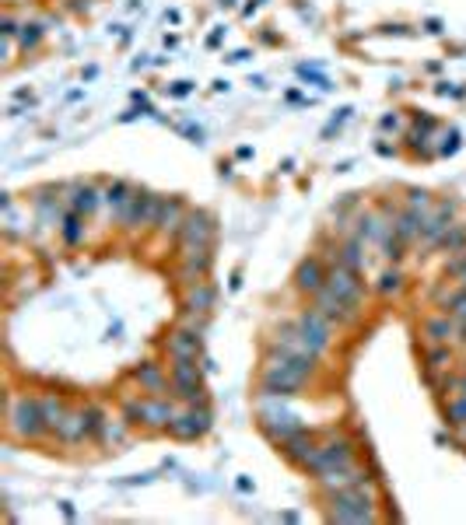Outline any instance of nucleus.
I'll return each instance as SVG.
<instances>
[{
  "instance_id": "nucleus-1",
  "label": "nucleus",
  "mask_w": 466,
  "mask_h": 525,
  "mask_svg": "<svg viewBox=\"0 0 466 525\" xmlns=\"http://www.w3.org/2000/svg\"><path fill=\"white\" fill-rule=\"evenodd\" d=\"M333 519L337 522H372L375 512H372V498L358 487H347V491H333Z\"/></svg>"
},
{
  "instance_id": "nucleus-2",
  "label": "nucleus",
  "mask_w": 466,
  "mask_h": 525,
  "mask_svg": "<svg viewBox=\"0 0 466 525\" xmlns=\"http://www.w3.org/2000/svg\"><path fill=\"white\" fill-rule=\"evenodd\" d=\"M295 326H298L302 343H305V350H309V354H323V350L330 347V319H326L319 308L302 312Z\"/></svg>"
},
{
  "instance_id": "nucleus-3",
  "label": "nucleus",
  "mask_w": 466,
  "mask_h": 525,
  "mask_svg": "<svg viewBox=\"0 0 466 525\" xmlns=\"http://www.w3.org/2000/svg\"><path fill=\"white\" fill-rule=\"evenodd\" d=\"M351 459H354V448H351V441H330V445H319L316 452H312V459L305 463V470H312L316 477H323L326 470H337V466H351Z\"/></svg>"
},
{
  "instance_id": "nucleus-4",
  "label": "nucleus",
  "mask_w": 466,
  "mask_h": 525,
  "mask_svg": "<svg viewBox=\"0 0 466 525\" xmlns=\"http://www.w3.org/2000/svg\"><path fill=\"white\" fill-rule=\"evenodd\" d=\"M11 427H14V434H21V438H35V434L46 427V420H42V403H35V399H14V403H11Z\"/></svg>"
},
{
  "instance_id": "nucleus-5",
  "label": "nucleus",
  "mask_w": 466,
  "mask_h": 525,
  "mask_svg": "<svg viewBox=\"0 0 466 525\" xmlns=\"http://www.w3.org/2000/svg\"><path fill=\"white\" fill-rule=\"evenodd\" d=\"M172 385H175V392H179L186 403H204L200 375H197V364H193V361H182V357L172 361Z\"/></svg>"
},
{
  "instance_id": "nucleus-6",
  "label": "nucleus",
  "mask_w": 466,
  "mask_h": 525,
  "mask_svg": "<svg viewBox=\"0 0 466 525\" xmlns=\"http://www.w3.org/2000/svg\"><path fill=\"white\" fill-rule=\"evenodd\" d=\"M158 197H147V193H133L130 200H126V207L116 214L126 228H137V225H147V221H154V214H158Z\"/></svg>"
},
{
  "instance_id": "nucleus-7",
  "label": "nucleus",
  "mask_w": 466,
  "mask_h": 525,
  "mask_svg": "<svg viewBox=\"0 0 466 525\" xmlns=\"http://www.w3.org/2000/svg\"><path fill=\"white\" fill-rule=\"evenodd\" d=\"M102 427V420H98V410H74V413H67V420L60 424V438L63 441H81V438H88V434H95Z\"/></svg>"
},
{
  "instance_id": "nucleus-8",
  "label": "nucleus",
  "mask_w": 466,
  "mask_h": 525,
  "mask_svg": "<svg viewBox=\"0 0 466 525\" xmlns=\"http://www.w3.org/2000/svg\"><path fill=\"white\" fill-rule=\"evenodd\" d=\"M179 232H182V246H186V253H193V249H211L214 225H211L207 214H189V218L182 221Z\"/></svg>"
},
{
  "instance_id": "nucleus-9",
  "label": "nucleus",
  "mask_w": 466,
  "mask_h": 525,
  "mask_svg": "<svg viewBox=\"0 0 466 525\" xmlns=\"http://www.w3.org/2000/svg\"><path fill=\"white\" fill-rule=\"evenodd\" d=\"M316 308H319L330 322H351L358 305H351L347 298H340V294L326 284V287H319V291H316Z\"/></svg>"
},
{
  "instance_id": "nucleus-10",
  "label": "nucleus",
  "mask_w": 466,
  "mask_h": 525,
  "mask_svg": "<svg viewBox=\"0 0 466 525\" xmlns=\"http://www.w3.org/2000/svg\"><path fill=\"white\" fill-rule=\"evenodd\" d=\"M207 427H211V410H207V406L189 410V413H175L172 424H168V431H172L175 438H197V434H204Z\"/></svg>"
},
{
  "instance_id": "nucleus-11",
  "label": "nucleus",
  "mask_w": 466,
  "mask_h": 525,
  "mask_svg": "<svg viewBox=\"0 0 466 525\" xmlns=\"http://www.w3.org/2000/svg\"><path fill=\"white\" fill-rule=\"evenodd\" d=\"M326 284L340 294V298H347L351 305H358L361 301V280H358V270H347V266H333L330 273H326Z\"/></svg>"
},
{
  "instance_id": "nucleus-12",
  "label": "nucleus",
  "mask_w": 466,
  "mask_h": 525,
  "mask_svg": "<svg viewBox=\"0 0 466 525\" xmlns=\"http://www.w3.org/2000/svg\"><path fill=\"white\" fill-rule=\"evenodd\" d=\"M200 333H204V329H197V326L172 333V336H168V354H172V361H175V357L197 361V354H200Z\"/></svg>"
},
{
  "instance_id": "nucleus-13",
  "label": "nucleus",
  "mask_w": 466,
  "mask_h": 525,
  "mask_svg": "<svg viewBox=\"0 0 466 525\" xmlns=\"http://www.w3.org/2000/svg\"><path fill=\"white\" fill-rule=\"evenodd\" d=\"M295 284H298L302 291H309V294H316L319 287H326V270H323V262L305 260L298 266V273H295Z\"/></svg>"
},
{
  "instance_id": "nucleus-14",
  "label": "nucleus",
  "mask_w": 466,
  "mask_h": 525,
  "mask_svg": "<svg viewBox=\"0 0 466 525\" xmlns=\"http://www.w3.org/2000/svg\"><path fill=\"white\" fill-rule=\"evenodd\" d=\"M365 477H361V470H354V466H337V470H326L323 477H319V484L323 487H330V491H347V487H358Z\"/></svg>"
},
{
  "instance_id": "nucleus-15",
  "label": "nucleus",
  "mask_w": 466,
  "mask_h": 525,
  "mask_svg": "<svg viewBox=\"0 0 466 525\" xmlns=\"http://www.w3.org/2000/svg\"><path fill=\"white\" fill-rule=\"evenodd\" d=\"M182 221H186V211H182V204L179 200H161L158 204V214H154V225L161 228V232H179L182 228Z\"/></svg>"
},
{
  "instance_id": "nucleus-16",
  "label": "nucleus",
  "mask_w": 466,
  "mask_h": 525,
  "mask_svg": "<svg viewBox=\"0 0 466 525\" xmlns=\"http://www.w3.org/2000/svg\"><path fill=\"white\" fill-rule=\"evenodd\" d=\"M316 448H319V445H316L305 431H298L295 438H288V441H284V456H288L291 463H302V466L312 459V452H316Z\"/></svg>"
},
{
  "instance_id": "nucleus-17",
  "label": "nucleus",
  "mask_w": 466,
  "mask_h": 525,
  "mask_svg": "<svg viewBox=\"0 0 466 525\" xmlns=\"http://www.w3.org/2000/svg\"><path fill=\"white\" fill-rule=\"evenodd\" d=\"M172 417H175V410H172L168 403H161V399H154V403H140V420L151 424V427H168Z\"/></svg>"
},
{
  "instance_id": "nucleus-18",
  "label": "nucleus",
  "mask_w": 466,
  "mask_h": 525,
  "mask_svg": "<svg viewBox=\"0 0 466 525\" xmlns=\"http://www.w3.org/2000/svg\"><path fill=\"white\" fill-rule=\"evenodd\" d=\"M42 403V420H46V427L49 431H60V424L67 420V406L56 399V396H46V399H39Z\"/></svg>"
},
{
  "instance_id": "nucleus-19",
  "label": "nucleus",
  "mask_w": 466,
  "mask_h": 525,
  "mask_svg": "<svg viewBox=\"0 0 466 525\" xmlns=\"http://www.w3.org/2000/svg\"><path fill=\"white\" fill-rule=\"evenodd\" d=\"M211 305H214V291L207 287V284H197L193 291H189V301H186V312H211Z\"/></svg>"
},
{
  "instance_id": "nucleus-20",
  "label": "nucleus",
  "mask_w": 466,
  "mask_h": 525,
  "mask_svg": "<svg viewBox=\"0 0 466 525\" xmlns=\"http://www.w3.org/2000/svg\"><path fill=\"white\" fill-rule=\"evenodd\" d=\"M337 262H340V266H347V270H361V239L347 242V246L337 253Z\"/></svg>"
},
{
  "instance_id": "nucleus-21",
  "label": "nucleus",
  "mask_w": 466,
  "mask_h": 525,
  "mask_svg": "<svg viewBox=\"0 0 466 525\" xmlns=\"http://www.w3.org/2000/svg\"><path fill=\"white\" fill-rule=\"evenodd\" d=\"M137 378H140V385H147L151 392H161V389H165V378H161V371H158V364H140V371H137Z\"/></svg>"
},
{
  "instance_id": "nucleus-22",
  "label": "nucleus",
  "mask_w": 466,
  "mask_h": 525,
  "mask_svg": "<svg viewBox=\"0 0 466 525\" xmlns=\"http://www.w3.org/2000/svg\"><path fill=\"white\" fill-rule=\"evenodd\" d=\"M130 197H133V193H130V186H126V182H116V186H109V190H105V200H109V207H112L116 214L126 207V200H130Z\"/></svg>"
},
{
  "instance_id": "nucleus-23",
  "label": "nucleus",
  "mask_w": 466,
  "mask_h": 525,
  "mask_svg": "<svg viewBox=\"0 0 466 525\" xmlns=\"http://www.w3.org/2000/svg\"><path fill=\"white\" fill-rule=\"evenodd\" d=\"M418 228H425V225H421V218L411 211V214H404V218H400V225H397V239H400V242H407V239H414V235H418Z\"/></svg>"
},
{
  "instance_id": "nucleus-24",
  "label": "nucleus",
  "mask_w": 466,
  "mask_h": 525,
  "mask_svg": "<svg viewBox=\"0 0 466 525\" xmlns=\"http://www.w3.org/2000/svg\"><path fill=\"white\" fill-rule=\"evenodd\" d=\"M95 204H98V193H95L91 186H84V190H77V193H74V211H77V214L95 211Z\"/></svg>"
},
{
  "instance_id": "nucleus-25",
  "label": "nucleus",
  "mask_w": 466,
  "mask_h": 525,
  "mask_svg": "<svg viewBox=\"0 0 466 525\" xmlns=\"http://www.w3.org/2000/svg\"><path fill=\"white\" fill-rule=\"evenodd\" d=\"M446 420H449V424H456V427H466V396L453 399V403L446 406Z\"/></svg>"
},
{
  "instance_id": "nucleus-26",
  "label": "nucleus",
  "mask_w": 466,
  "mask_h": 525,
  "mask_svg": "<svg viewBox=\"0 0 466 525\" xmlns=\"http://www.w3.org/2000/svg\"><path fill=\"white\" fill-rule=\"evenodd\" d=\"M428 336H432L435 343H446V340L453 336V322H449V319H432V322H428Z\"/></svg>"
},
{
  "instance_id": "nucleus-27",
  "label": "nucleus",
  "mask_w": 466,
  "mask_h": 525,
  "mask_svg": "<svg viewBox=\"0 0 466 525\" xmlns=\"http://www.w3.org/2000/svg\"><path fill=\"white\" fill-rule=\"evenodd\" d=\"M449 225H446V218H435V221H428L425 225V242H439V235L446 232Z\"/></svg>"
},
{
  "instance_id": "nucleus-28",
  "label": "nucleus",
  "mask_w": 466,
  "mask_h": 525,
  "mask_svg": "<svg viewBox=\"0 0 466 525\" xmlns=\"http://www.w3.org/2000/svg\"><path fill=\"white\" fill-rule=\"evenodd\" d=\"M63 239H67V242H77V239H81V221H77V214H70V218L63 221Z\"/></svg>"
},
{
  "instance_id": "nucleus-29",
  "label": "nucleus",
  "mask_w": 466,
  "mask_h": 525,
  "mask_svg": "<svg viewBox=\"0 0 466 525\" xmlns=\"http://www.w3.org/2000/svg\"><path fill=\"white\" fill-rule=\"evenodd\" d=\"M397 287H400V273H397V270H386V273L379 277V291L390 294V291H397Z\"/></svg>"
},
{
  "instance_id": "nucleus-30",
  "label": "nucleus",
  "mask_w": 466,
  "mask_h": 525,
  "mask_svg": "<svg viewBox=\"0 0 466 525\" xmlns=\"http://www.w3.org/2000/svg\"><path fill=\"white\" fill-rule=\"evenodd\" d=\"M442 242H446V249H460V246L466 242V228H456V232H453V235H446Z\"/></svg>"
},
{
  "instance_id": "nucleus-31",
  "label": "nucleus",
  "mask_w": 466,
  "mask_h": 525,
  "mask_svg": "<svg viewBox=\"0 0 466 525\" xmlns=\"http://www.w3.org/2000/svg\"><path fill=\"white\" fill-rule=\"evenodd\" d=\"M39 42V25H25L21 32V46H35Z\"/></svg>"
},
{
  "instance_id": "nucleus-32",
  "label": "nucleus",
  "mask_w": 466,
  "mask_h": 525,
  "mask_svg": "<svg viewBox=\"0 0 466 525\" xmlns=\"http://www.w3.org/2000/svg\"><path fill=\"white\" fill-rule=\"evenodd\" d=\"M102 434H105V441H119V438H123V427H119V424H105Z\"/></svg>"
},
{
  "instance_id": "nucleus-33",
  "label": "nucleus",
  "mask_w": 466,
  "mask_h": 525,
  "mask_svg": "<svg viewBox=\"0 0 466 525\" xmlns=\"http://www.w3.org/2000/svg\"><path fill=\"white\" fill-rule=\"evenodd\" d=\"M428 361H432V368H442V364L449 361V350H432V354H428Z\"/></svg>"
},
{
  "instance_id": "nucleus-34",
  "label": "nucleus",
  "mask_w": 466,
  "mask_h": 525,
  "mask_svg": "<svg viewBox=\"0 0 466 525\" xmlns=\"http://www.w3.org/2000/svg\"><path fill=\"white\" fill-rule=\"evenodd\" d=\"M411 204L414 207H428V193H411Z\"/></svg>"
},
{
  "instance_id": "nucleus-35",
  "label": "nucleus",
  "mask_w": 466,
  "mask_h": 525,
  "mask_svg": "<svg viewBox=\"0 0 466 525\" xmlns=\"http://www.w3.org/2000/svg\"><path fill=\"white\" fill-rule=\"evenodd\" d=\"M460 396H466V378H463V382H460Z\"/></svg>"
},
{
  "instance_id": "nucleus-36",
  "label": "nucleus",
  "mask_w": 466,
  "mask_h": 525,
  "mask_svg": "<svg viewBox=\"0 0 466 525\" xmlns=\"http://www.w3.org/2000/svg\"><path fill=\"white\" fill-rule=\"evenodd\" d=\"M460 277H463V287H466V270H463V273H460Z\"/></svg>"
}]
</instances>
